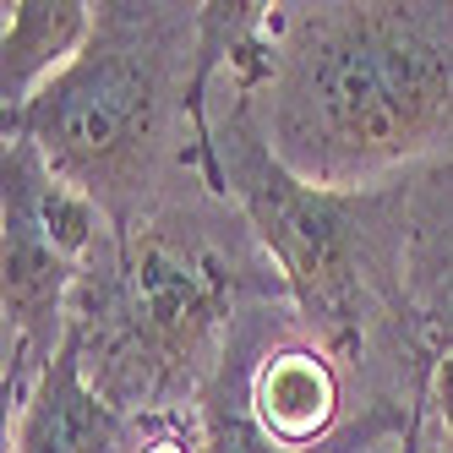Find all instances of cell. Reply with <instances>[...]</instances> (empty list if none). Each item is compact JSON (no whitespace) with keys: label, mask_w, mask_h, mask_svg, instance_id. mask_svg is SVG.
Returning a JSON list of instances; mask_svg holds the SVG:
<instances>
[{"label":"cell","mask_w":453,"mask_h":453,"mask_svg":"<svg viewBox=\"0 0 453 453\" xmlns=\"http://www.w3.org/2000/svg\"><path fill=\"white\" fill-rule=\"evenodd\" d=\"M230 82V77H224ZM224 120L213 126L224 191L263 241L273 268L289 284L301 334L322 344L349 377H372V394L410 404L404 394V203L410 170L366 186V191H328L289 175L257 115V93L230 82ZM420 420V410L410 404Z\"/></svg>","instance_id":"cell-3"},{"label":"cell","mask_w":453,"mask_h":453,"mask_svg":"<svg viewBox=\"0 0 453 453\" xmlns=\"http://www.w3.org/2000/svg\"><path fill=\"white\" fill-rule=\"evenodd\" d=\"M251 420L279 448H322L349 426V372L322 344L284 334L273 339L246 377Z\"/></svg>","instance_id":"cell-6"},{"label":"cell","mask_w":453,"mask_h":453,"mask_svg":"<svg viewBox=\"0 0 453 453\" xmlns=\"http://www.w3.org/2000/svg\"><path fill=\"white\" fill-rule=\"evenodd\" d=\"M93 34V6L82 0H12L6 34H0V99L6 115L22 110L34 93L66 72Z\"/></svg>","instance_id":"cell-8"},{"label":"cell","mask_w":453,"mask_h":453,"mask_svg":"<svg viewBox=\"0 0 453 453\" xmlns=\"http://www.w3.org/2000/svg\"><path fill=\"white\" fill-rule=\"evenodd\" d=\"M132 453H203V432H186L180 415H148L137 420Z\"/></svg>","instance_id":"cell-9"},{"label":"cell","mask_w":453,"mask_h":453,"mask_svg":"<svg viewBox=\"0 0 453 453\" xmlns=\"http://www.w3.org/2000/svg\"><path fill=\"white\" fill-rule=\"evenodd\" d=\"M404 180V394L426 415L432 366L453 349V165H415Z\"/></svg>","instance_id":"cell-5"},{"label":"cell","mask_w":453,"mask_h":453,"mask_svg":"<svg viewBox=\"0 0 453 453\" xmlns=\"http://www.w3.org/2000/svg\"><path fill=\"white\" fill-rule=\"evenodd\" d=\"M191 55L197 6H93L82 55L0 126L6 137H27L110 219H126L158 197L170 126L175 115L186 120Z\"/></svg>","instance_id":"cell-4"},{"label":"cell","mask_w":453,"mask_h":453,"mask_svg":"<svg viewBox=\"0 0 453 453\" xmlns=\"http://www.w3.org/2000/svg\"><path fill=\"white\" fill-rule=\"evenodd\" d=\"M268 39L257 115L306 186L366 191L453 137V6H273Z\"/></svg>","instance_id":"cell-2"},{"label":"cell","mask_w":453,"mask_h":453,"mask_svg":"<svg viewBox=\"0 0 453 453\" xmlns=\"http://www.w3.org/2000/svg\"><path fill=\"white\" fill-rule=\"evenodd\" d=\"M132 442H137V420L115 415L93 394L82 372V334L72 322L39 388L17 410L12 453H132Z\"/></svg>","instance_id":"cell-7"},{"label":"cell","mask_w":453,"mask_h":453,"mask_svg":"<svg viewBox=\"0 0 453 453\" xmlns=\"http://www.w3.org/2000/svg\"><path fill=\"white\" fill-rule=\"evenodd\" d=\"M289 301V284L224 197H158L82 263L72 322L82 372L115 415L148 420L197 404L251 306ZM296 306V301H289Z\"/></svg>","instance_id":"cell-1"},{"label":"cell","mask_w":453,"mask_h":453,"mask_svg":"<svg viewBox=\"0 0 453 453\" xmlns=\"http://www.w3.org/2000/svg\"><path fill=\"white\" fill-rule=\"evenodd\" d=\"M426 410L437 415L442 437H453V349L432 366V382H426Z\"/></svg>","instance_id":"cell-10"}]
</instances>
